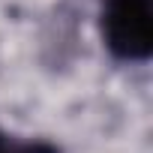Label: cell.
Returning a JSON list of instances; mask_svg holds the SVG:
<instances>
[{
	"mask_svg": "<svg viewBox=\"0 0 153 153\" xmlns=\"http://www.w3.org/2000/svg\"><path fill=\"white\" fill-rule=\"evenodd\" d=\"M102 39L120 60H147L153 51V0H105Z\"/></svg>",
	"mask_w": 153,
	"mask_h": 153,
	"instance_id": "1",
	"label": "cell"
},
{
	"mask_svg": "<svg viewBox=\"0 0 153 153\" xmlns=\"http://www.w3.org/2000/svg\"><path fill=\"white\" fill-rule=\"evenodd\" d=\"M0 153H60V150L48 141H24V138L0 132Z\"/></svg>",
	"mask_w": 153,
	"mask_h": 153,
	"instance_id": "2",
	"label": "cell"
}]
</instances>
